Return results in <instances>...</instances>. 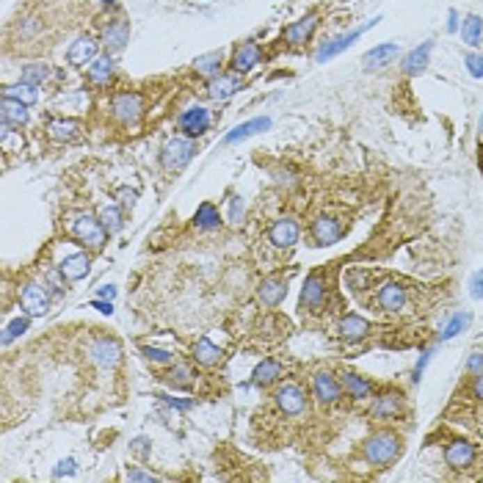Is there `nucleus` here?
<instances>
[{"label": "nucleus", "instance_id": "obj_3", "mask_svg": "<svg viewBox=\"0 0 483 483\" xmlns=\"http://www.w3.org/2000/svg\"><path fill=\"white\" fill-rule=\"evenodd\" d=\"M193 155H196V141L193 138H180V136L177 138H168L161 150V161L168 171L185 168Z\"/></svg>", "mask_w": 483, "mask_h": 483}, {"label": "nucleus", "instance_id": "obj_34", "mask_svg": "<svg viewBox=\"0 0 483 483\" xmlns=\"http://www.w3.org/2000/svg\"><path fill=\"white\" fill-rule=\"evenodd\" d=\"M461 39H464V45H470V47H478L483 39V19L478 14H467L464 17V22H461Z\"/></svg>", "mask_w": 483, "mask_h": 483}, {"label": "nucleus", "instance_id": "obj_55", "mask_svg": "<svg viewBox=\"0 0 483 483\" xmlns=\"http://www.w3.org/2000/svg\"><path fill=\"white\" fill-rule=\"evenodd\" d=\"M473 393H475V398L478 401H483V370L475 376V384H473Z\"/></svg>", "mask_w": 483, "mask_h": 483}, {"label": "nucleus", "instance_id": "obj_28", "mask_svg": "<svg viewBox=\"0 0 483 483\" xmlns=\"http://www.w3.org/2000/svg\"><path fill=\"white\" fill-rule=\"evenodd\" d=\"M279 376H282V365H279L276 359H262V362L254 367V373H251V384H257V387H271L274 381H279Z\"/></svg>", "mask_w": 483, "mask_h": 483}, {"label": "nucleus", "instance_id": "obj_4", "mask_svg": "<svg viewBox=\"0 0 483 483\" xmlns=\"http://www.w3.org/2000/svg\"><path fill=\"white\" fill-rule=\"evenodd\" d=\"M111 111H113V116L122 125H136L141 119V113H144V100L136 91H119L111 100Z\"/></svg>", "mask_w": 483, "mask_h": 483}, {"label": "nucleus", "instance_id": "obj_32", "mask_svg": "<svg viewBox=\"0 0 483 483\" xmlns=\"http://www.w3.org/2000/svg\"><path fill=\"white\" fill-rule=\"evenodd\" d=\"M47 133H50V138H56V141H72V138L81 133V125L72 122V119H50V122H47Z\"/></svg>", "mask_w": 483, "mask_h": 483}, {"label": "nucleus", "instance_id": "obj_33", "mask_svg": "<svg viewBox=\"0 0 483 483\" xmlns=\"http://www.w3.org/2000/svg\"><path fill=\"white\" fill-rule=\"evenodd\" d=\"M193 359H196L199 365H205V367H213V365H219V359H221V348L213 345L207 337H202V340H196V345H193Z\"/></svg>", "mask_w": 483, "mask_h": 483}, {"label": "nucleus", "instance_id": "obj_11", "mask_svg": "<svg viewBox=\"0 0 483 483\" xmlns=\"http://www.w3.org/2000/svg\"><path fill=\"white\" fill-rule=\"evenodd\" d=\"M130 39V22L127 19H113L108 22V28L102 31V47L113 56V53H122L125 45Z\"/></svg>", "mask_w": 483, "mask_h": 483}, {"label": "nucleus", "instance_id": "obj_1", "mask_svg": "<svg viewBox=\"0 0 483 483\" xmlns=\"http://www.w3.org/2000/svg\"><path fill=\"white\" fill-rule=\"evenodd\" d=\"M403 450V439L395 431H376L362 442V459L373 467H390Z\"/></svg>", "mask_w": 483, "mask_h": 483}, {"label": "nucleus", "instance_id": "obj_35", "mask_svg": "<svg viewBox=\"0 0 483 483\" xmlns=\"http://www.w3.org/2000/svg\"><path fill=\"white\" fill-rule=\"evenodd\" d=\"M3 97H11V100H19V102H25V105H33L36 100H39V91H36V86L33 83H14V86H6L3 88Z\"/></svg>", "mask_w": 483, "mask_h": 483}, {"label": "nucleus", "instance_id": "obj_50", "mask_svg": "<svg viewBox=\"0 0 483 483\" xmlns=\"http://www.w3.org/2000/svg\"><path fill=\"white\" fill-rule=\"evenodd\" d=\"M127 478H130V481H147V483L161 481L158 475H152V473H144V470H136V467H133V470H127Z\"/></svg>", "mask_w": 483, "mask_h": 483}, {"label": "nucleus", "instance_id": "obj_60", "mask_svg": "<svg viewBox=\"0 0 483 483\" xmlns=\"http://www.w3.org/2000/svg\"><path fill=\"white\" fill-rule=\"evenodd\" d=\"M478 130H481V136H483V113H481V122H478Z\"/></svg>", "mask_w": 483, "mask_h": 483}, {"label": "nucleus", "instance_id": "obj_19", "mask_svg": "<svg viewBox=\"0 0 483 483\" xmlns=\"http://www.w3.org/2000/svg\"><path fill=\"white\" fill-rule=\"evenodd\" d=\"M379 307L384 312H401L406 307V290L398 282H384L379 287Z\"/></svg>", "mask_w": 483, "mask_h": 483}, {"label": "nucleus", "instance_id": "obj_41", "mask_svg": "<svg viewBox=\"0 0 483 483\" xmlns=\"http://www.w3.org/2000/svg\"><path fill=\"white\" fill-rule=\"evenodd\" d=\"M470 323V315H464V312H459V315H453L448 326L442 328V334H439V342H445V340H450V337H456L459 331H464V326Z\"/></svg>", "mask_w": 483, "mask_h": 483}, {"label": "nucleus", "instance_id": "obj_59", "mask_svg": "<svg viewBox=\"0 0 483 483\" xmlns=\"http://www.w3.org/2000/svg\"><path fill=\"white\" fill-rule=\"evenodd\" d=\"M100 3H102V6H113L116 0H100Z\"/></svg>", "mask_w": 483, "mask_h": 483}, {"label": "nucleus", "instance_id": "obj_49", "mask_svg": "<svg viewBox=\"0 0 483 483\" xmlns=\"http://www.w3.org/2000/svg\"><path fill=\"white\" fill-rule=\"evenodd\" d=\"M75 473V461L72 459H64L56 470H53V478H64V475H72Z\"/></svg>", "mask_w": 483, "mask_h": 483}, {"label": "nucleus", "instance_id": "obj_40", "mask_svg": "<svg viewBox=\"0 0 483 483\" xmlns=\"http://www.w3.org/2000/svg\"><path fill=\"white\" fill-rule=\"evenodd\" d=\"M163 381H166L168 387H174V390H185V387H191V370L174 367V370L163 373Z\"/></svg>", "mask_w": 483, "mask_h": 483}, {"label": "nucleus", "instance_id": "obj_14", "mask_svg": "<svg viewBox=\"0 0 483 483\" xmlns=\"http://www.w3.org/2000/svg\"><path fill=\"white\" fill-rule=\"evenodd\" d=\"M398 53H401V47H398L395 42H384V45H379V47H373L370 53H365V56H362V67H365V72L381 70V67L393 64Z\"/></svg>", "mask_w": 483, "mask_h": 483}, {"label": "nucleus", "instance_id": "obj_10", "mask_svg": "<svg viewBox=\"0 0 483 483\" xmlns=\"http://www.w3.org/2000/svg\"><path fill=\"white\" fill-rule=\"evenodd\" d=\"M19 301H22V310H25L31 318H42V315L50 310V296H47L45 285H25Z\"/></svg>", "mask_w": 483, "mask_h": 483}, {"label": "nucleus", "instance_id": "obj_7", "mask_svg": "<svg viewBox=\"0 0 483 483\" xmlns=\"http://www.w3.org/2000/svg\"><path fill=\"white\" fill-rule=\"evenodd\" d=\"M475 445L473 442H467V439H453V442H448V448H445V464L450 467V470H467V467H473V461H475Z\"/></svg>", "mask_w": 483, "mask_h": 483}, {"label": "nucleus", "instance_id": "obj_8", "mask_svg": "<svg viewBox=\"0 0 483 483\" xmlns=\"http://www.w3.org/2000/svg\"><path fill=\"white\" fill-rule=\"evenodd\" d=\"M376 22H379V17H376L373 22H367L365 28H359V31H354V33H345V36H337V39H331V42H326V45H323L321 50H318V56H315V61H318V64H326V61H331L334 56H340V53H345V50H348V47L354 45V42H359V36H362V33H365L367 28H373Z\"/></svg>", "mask_w": 483, "mask_h": 483}, {"label": "nucleus", "instance_id": "obj_57", "mask_svg": "<svg viewBox=\"0 0 483 483\" xmlns=\"http://www.w3.org/2000/svg\"><path fill=\"white\" fill-rule=\"evenodd\" d=\"M100 296H102V299H113V296H116V287H111V285H108V287H100Z\"/></svg>", "mask_w": 483, "mask_h": 483}, {"label": "nucleus", "instance_id": "obj_31", "mask_svg": "<svg viewBox=\"0 0 483 483\" xmlns=\"http://www.w3.org/2000/svg\"><path fill=\"white\" fill-rule=\"evenodd\" d=\"M113 78V61H111V56L105 53V56H97L91 64H88V81L94 83V86H108Z\"/></svg>", "mask_w": 483, "mask_h": 483}, {"label": "nucleus", "instance_id": "obj_5", "mask_svg": "<svg viewBox=\"0 0 483 483\" xmlns=\"http://www.w3.org/2000/svg\"><path fill=\"white\" fill-rule=\"evenodd\" d=\"M210 111L205 105H191L188 111L180 113V130L185 133V138H199L210 130Z\"/></svg>", "mask_w": 483, "mask_h": 483}, {"label": "nucleus", "instance_id": "obj_46", "mask_svg": "<svg viewBox=\"0 0 483 483\" xmlns=\"http://www.w3.org/2000/svg\"><path fill=\"white\" fill-rule=\"evenodd\" d=\"M64 279H67V276L61 274V268H58V271H47V282H50V287H53L56 293H64V290H67V287H64Z\"/></svg>", "mask_w": 483, "mask_h": 483}, {"label": "nucleus", "instance_id": "obj_26", "mask_svg": "<svg viewBox=\"0 0 483 483\" xmlns=\"http://www.w3.org/2000/svg\"><path fill=\"white\" fill-rule=\"evenodd\" d=\"M243 88V81L238 78V72H232V75H219V78H213L210 86H207V94L213 97V100H230L232 94H238Z\"/></svg>", "mask_w": 483, "mask_h": 483}, {"label": "nucleus", "instance_id": "obj_53", "mask_svg": "<svg viewBox=\"0 0 483 483\" xmlns=\"http://www.w3.org/2000/svg\"><path fill=\"white\" fill-rule=\"evenodd\" d=\"M166 403H168L171 409H177V411H188V409L193 406V401H182V398H166Z\"/></svg>", "mask_w": 483, "mask_h": 483}, {"label": "nucleus", "instance_id": "obj_13", "mask_svg": "<svg viewBox=\"0 0 483 483\" xmlns=\"http://www.w3.org/2000/svg\"><path fill=\"white\" fill-rule=\"evenodd\" d=\"M431 47H434V42H422V45H417L411 53H406L401 61L403 75H409V78L422 75L425 67H428V61H431Z\"/></svg>", "mask_w": 483, "mask_h": 483}, {"label": "nucleus", "instance_id": "obj_25", "mask_svg": "<svg viewBox=\"0 0 483 483\" xmlns=\"http://www.w3.org/2000/svg\"><path fill=\"white\" fill-rule=\"evenodd\" d=\"M61 274L70 279V282H81L83 276L88 274V268H91V257L86 254V251H78V254H70V257H64L61 260Z\"/></svg>", "mask_w": 483, "mask_h": 483}, {"label": "nucleus", "instance_id": "obj_43", "mask_svg": "<svg viewBox=\"0 0 483 483\" xmlns=\"http://www.w3.org/2000/svg\"><path fill=\"white\" fill-rule=\"evenodd\" d=\"M141 354H144L147 359L158 362V365H171V362H174V354H168V351H161V348H150V345H141Z\"/></svg>", "mask_w": 483, "mask_h": 483}, {"label": "nucleus", "instance_id": "obj_22", "mask_svg": "<svg viewBox=\"0 0 483 483\" xmlns=\"http://www.w3.org/2000/svg\"><path fill=\"white\" fill-rule=\"evenodd\" d=\"M257 293H260V301L265 307H276L287 296V279L285 276H268V279H262Z\"/></svg>", "mask_w": 483, "mask_h": 483}, {"label": "nucleus", "instance_id": "obj_15", "mask_svg": "<svg viewBox=\"0 0 483 483\" xmlns=\"http://www.w3.org/2000/svg\"><path fill=\"white\" fill-rule=\"evenodd\" d=\"M342 235H345L342 224L337 219H331V216H318L315 224H312V238H315L318 246H331V243L340 241Z\"/></svg>", "mask_w": 483, "mask_h": 483}, {"label": "nucleus", "instance_id": "obj_30", "mask_svg": "<svg viewBox=\"0 0 483 483\" xmlns=\"http://www.w3.org/2000/svg\"><path fill=\"white\" fill-rule=\"evenodd\" d=\"M271 127V119L268 116H260V119H251V122H243L238 127H232L230 133H227V144H235V141H241V138H248V136H254V133H265Z\"/></svg>", "mask_w": 483, "mask_h": 483}, {"label": "nucleus", "instance_id": "obj_2", "mask_svg": "<svg viewBox=\"0 0 483 483\" xmlns=\"http://www.w3.org/2000/svg\"><path fill=\"white\" fill-rule=\"evenodd\" d=\"M72 235H75V241H81L86 248H91V251H100L105 241H108V230L102 227V221L97 219V216H91V213H81V216H75V221H72Z\"/></svg>", "mask_w": 483, "mask_h": 483}, {"label": "nucleus", "instance_id": "obj_23", "mask_svg": "<svg viewBox=\"0 0 483 483\" xmlns=\"http://www.w3.org/2000/svg\"><path fill=\"white\" fill-rule=\"evenodd\" d=\"M268 235H271V243H274V246L287 248V246H293V243L299 241L301 230H299V224H296L293 219H279V221H274V227H271Z\"/></svg>", "mask_w": 483, "mask_h": 483}, {"label": "nucleus", "instance_id": "obj_20", "mask_svg": "<svg viewBox=\"0 0 483 483\" xmlns=\"http://www.w3.org/2000/svg\"><path fill=\"white\" fill-rule=\"evenodd\" d=\"M260 64V47L254 45V42H243V45H238L235 47V53H232V72H238V75H243V72H248V70H254Z\"/></svg>", "mask_w": 483, "mask_h": 483}, {"label": "nucleus", "instance_id": "obj_54", "mask_svg": "<svg viewBox=\"0 0 483 483\" xmlns=\"http://www.w3.org/2000/svg\"><path fill=\"white\" fill-rule=\"evenodd\" d=\"M91 307H94V310H100L102 315H111V312H113V304H111V299H108V301H91Z\"/></svg>", "mask_w": 483, "mask_h": 483}, {"label": "nucleus", "instance_id": "obj_24", "mask_svg": "<svg viewBox=\"0 0 483 483\" xmlns=\"http://www.w3.org/2000/svg\"><path fill=\"white\" fill-rule=\"evenodd\" d=\"M315 25H318V14L301 17L299 22H293V25L285 28V42H287V45H307V39L312 36Z\"/></svg>", "mask_w": 483, "mask_h": 483}, {"label": "nucleus", "instance_id": "obj_6", "mask_svg": "<svg viewBox=\"0 0 483 483\" xmlns=\"http://www.w3.org/2000/svg\"><path fill=\"white\" fill-rule=\"evenodd\" d=\"M88 356L100 365V367H113L119 359H122V345L113 340V337H97L88 342Z\"/></svg>", "mask_w": 483, "mask_h": 483}, {"label": "nucleus", "instance_id": "obj_36", "mask_svg": "<svg viewBox=\"0 0 483 483\" xmlns=\"http://www.w3.org/2000/svg\"><path fill=\"white\" fill-rule=\"evenodd\" d=\"M193 70H196V75H202V78H219V70H221V53H205V56H199L196 61H193Z\"/></svg>", "mask_w": 483, "mask_h": 483}, {"label": "nucleus", "instance_id": "obj_51", "mask_svg": "<svg viewBox=\"0 0 483 483\" xmlns=\"http://www.w3.org/2000/svg\"><path fill=\"white\" fill-rule=\"evenodd\" d=\"M467 370H470V373H475V376L481 373V370H483V354H473V356H470Z\"/></svg>", "mask_w": 483, "mask_h": 483}, {"label": "nucleus", "instance_id": "obj_48", "mask_svg": "<svg viewBox=\"0 0 483 483\" xmlns=\"http://www.w3.org/2000/svg\"><path fill=\"white\" fill-rule=\"evenodd\" d=\"M243 219V202L241 196H232V202H230V221L232 224H241Z\"/></svg>", "mask_w": 483, "mask_h": 483}, {"label": "nucleus", "instance_id": "obj_39", "mask_svg": "<svg viewBox=\"0 0 483 483\" xmlns=\"http://www.w3.org/2000/svg\"><path fill=\"white\" fill-rule=\"evenodd\" d=\"M47 78H50V67L47 64H28V67H22V81L25 83L39 86V83H45Z\"/></svg>", "mask_w": 483, "mask_h": 483}, {"label": "nucleus", "instance_id": "obj_17", "mask_svg": "<svg viewBox=\"0 0 483 483\" xmlns=\"http://www.w3.org/2000/svg\"><path fill=\"white\" fill-rule=\"evenodd\" d=\"M323 299H326V282H323V274H312V276H307L304 290H301V307L318 312V310L323 307Z\"/></svg>", "mask_w": 483, "mask_h": 483}, {"label": "nucleus", "instance_id": "obj_42", "mask_svg": "<svg viewBox=\"0 0 483 483\" xmlns=\"http://www.w3.org/2000/svg\"><path fill=\"white\" fill-rule=\"evenodd\" d=\"M28 318H31V315H25V318H14V321L6 326V331H3V345H8L14 337H19V334L28 331V326H31Z\"/></svg>", "mask_w": 483, "mask_h": 483}, {"label": "nucleus", "instance_id": "obj_44", "mask_svg": "<svg viewBox=\"0 0 483 483\" xmlns=\"http://www.w3.org/2000/svg\"><path fill=\"white\" fill-rule=\"evenodd\" d=\"M464 64H467V70H470L473 78H483V56H478V53H467V56H464Z\"/></svg>", "mask_w": 483, "mask_h": 483}, {"label": "nucleus", "instance_id": "obj_9", "mask_svg": "<svg viewBox=\"0 0 483 483\" xmlns=\"http://www.w3.org/2000/svg\"><path fill=\"white\" fill-rule=\"evenodd\" d=\"M276 406L285 411V414H301L307 409V393L299 387V384H282L274 395Z\"/></svg>", "mask_w": 483, "mask_h": 483}, {"label": "nucleus", "instance_id": "obj_16", "mask_svg": "<svg viewBox=\"0 0 483 483\" xmlns=\"http://www.w3.org/2000/svg\"><path fill=\"white\" fill-rule=\"evenodd\" d=\"M97 50H100V45H97L91 36H81V39H75V42L70 45L67 61H70L72 67H88V64L97 58Z\"/></svg>", "mask_w": 483, "mask_h": 483}, {"label": "nucleus", "instance_id": "obj_52", "mask_svg": "<svg viewBox=\"0 0 483 483\" xmlns=\"http://www.w3.org/2000/svg\"><path fill=\"white\" fill-rule=\"evenodd\" d=\"M473 299H483V271H478L475 276H473Z\"/></svg>", "mask_w": 483, "mask_h": 483}, {"label": "nucleus", "instance_id": "obj_27", "mask_svg": "<svg viewBox=\"0 0 483 483\" xmlns=\"http://www.w3.org/2000/svg\"><path fill=\"white\" fill-rule=\"evenodd\" d=\"M0 122H8L11 127L25 125V122H28V105L19 102V100L3 97V102H0Z\"/></svg>", "mask_w": 483, "mask_h": 483}, {"label": "nucleus", "instance_id": "obj_21", "mask_svg": "<svg viewBox=\"0 0 483 483\" xmlns=\"http://www.w3.org/2000/svg\"><path fill=\"white\" fill-rule=\"evenodd\" d=\"M403 409V395L398 390H387V393H381L376 401H373V417H379V420H390V417H395V414H401Z\"/></svg>", "mask_w": 483, "mask_h": 483}, {"label": "nucleus", "instance_id": "obj_47", "mask_svg": "<svg viewBox=\"0 0 483 483\" xmlns=\"http://www.w3.org/2000/svg\"><path fill=\"white\" fill-rule=\"evenodd\" d=\"M428 359H431V348H425V351L420 354V362H417V367H414V376H411V381H414V384H420V379H422V370H425Z\"/></svg>", "mask_w": 483, "mask_h": 483}, {"label": "nucleus", "instance_id": "obj_18", "mask_svg": "<svg viewBox=\"0 0 483 483\" xmlns=\"http://www.w3.org/2000/svg\"><path fill=\"white\" fill-rule=\"evenodd\" d=\"M337 331H340L342 340H348V342H359V340H365V337L373 331V326L365 321L362 315H342L340 323H337Z\"/></svg>", "mask_w": 483, "mask_h": 483}, {"label": "nucleus", "instance_id": "obj_56", "mask_svg": "<svg viewBox=\"0 0 483 483\" xmlns=\"http://www.w3.org/2000/svg\"><path fill=\"white\" fill-rule=\"evenodd\" d=\"M448 19H450V22H448V31L453 33V31L459 28V19H456V11H450V14H448Z\"/></svg>", "mask_w": 483, "mask_h": 483}, {"label": "nucleus", "instance_id": "obj_37", "mask_svg": "<svg viewBox=\"0 0 483 483\" xmlns=\"http://www.w3.org/2000/svg\"><path fill=\"white\" fill-rule=\"evenodd\" d=\"M193 224H196L199 230H216V227L221 224V216H219V210H216V205H210V202H202V205L196 207V216H193Z\"/></svg>", "mask_w": 483, "mask_h": 483}, {"label": "nucleus", "instance_id": "obj_38", "mask_svg": "<svg viewBox=\"0 0 483 483\" xmlns=\"http://www.w3.org/2000/svg\"><path fill=\"white\" fill-rule=\"evenodd\" d=\"M97 219L102 221V227L108 230V235H113V232H119L122 230V210L119 207H113V205H102L100 210H97Z\"/></svg>", "mask_w": 483, "mask_h": 483}, {"label": "nucleus", "instance_id": "obj_12", "mask_svg": "<svg viewBox=\"0 0 483 483\" xmlns=\"http://www.w3.org/2000/svg\"><path fill=\"white\" fill-rule=\"evenodd\" d=\"M342 393H345V390H342V381H337V376H334V373H328V370L315 373V398H318L323 406L337 403Z\"/></svg>", "mask_w": 483, "mask_h": 483}, {"label": "nucleus", "instance_id": "obj_58", "mask_svg": "<svg viewBox=\"0 0 483 483\" xmlns=\"http://www.w3.org/2000/svg\"><path fill=\"white\" fill-rule=\"evenodd\" d=\"M478 168H481V174H483V144L478 147Z\"/></svg>", "mask_w": 483, "mask_h": 483}, {"label": "nucleus", "instance_id": "obj_29", "mask_svg": "<svg viewBox=\"0 0 483 483\" xmlns=\"http://www.w3.org/2000/svg\"><path fill=\"white\" fill-rule=\"evenodd\" d=\"M340 381H342V390H345L351 398H356V401H362V398H370V395H373V384H370L367 379H362V376H356V373H351V370H345V373L340 376Z\"/></svg>", "mask_w": 483, "mask_h": 483}, {"label": "nucleus", "instance_id": "obj_45", "mask_svg": "<svg viewBox=\"0 0 483 483\" xmlns=\"http://www.w3.org/2000/svg\"><path fill=\"white\" fill-rule=\"evenodd\" d=\"M116 196H119V205H122L125 210H130V207L136 205V199H138V191H133V188H119Z\"/></svg>", "mask_w": 483, "mask_h": 483}]
</instances>
